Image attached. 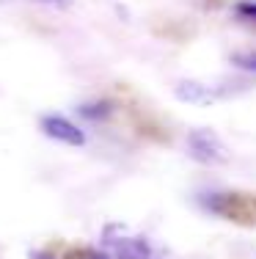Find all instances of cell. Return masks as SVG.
Here are the masks:
<instances>
[{"instance_id":"7","label":"cell","mask_w":256,"mask_h":259,"mask_svg":"<svg viewBox=\"0 0 256 259\" xmlns=\"http://www.w3.org/2000/svg\"><path fill=\"white\" fill-rule=\"evenodd\" d=\"M231 64L240 66V69H245V72H256V50H251V53H234V55H231Z\"/></svg>"},{"instance_id":"8","label":"cell","mask_w":256,"mask_h":259,"mask_svg":"<svg viewBox=\"0 0 256 259\" xmlns=\"http://www.w3.org/2000/svg\"><path fill=\"white\" fill-rule=\"evenodd\" d=\"M36 3H44V6H56V9H66V6H72V0H36Z\"/></svg>"},{"instance_id":"3","label":"cell","mask_w":256,"mask_h":259,"mask_svg":"<svg viewBox=\"0 0 256 259\" xmlns=\"http://www.w3.org/2000/svg\"><path fill=\"white\" fill-rule=\"evenodd\" d=\"M41 133L66 146H85V133L75 121H69L66 116H58V113L41 116Z\"/></svg>"},{"instance_id":"6","label":"cell","mask_w":256,"mask_h":259,"mask_svg":"<svg viewBox=\"0 0 256 259\" xmlns=\"http://www.w3.org/2000/svg\"><path fill=\"white\" fill-rule=\"evenodd\" d=\"M234 14L240 17L242 22L256 25V0H240V3L234 6Z\"/></svg>"},{"instance_id":"2","label":"cell","mask_w":256,"mask_h":259,"mask_svg":"<svg viewBox=\"0 0 256 259\" xmlns=\"http://www.w3.org/2000/svg\"><path fill=\"white\" fill-rule=\"evenodd\" d=\"M187 155L201 165H223L229 163V149L212 130H190L187 133Z\"/></svg>"},{"instance_id":"9","label":"cell","mask_w":256,"mask_h":259,"mask_svg":"<svg viewBox=\"0 0 256 259\" xmlns=\"http://www.w3.org/2000/svg\"><path fill=\"white\" fill-rule=\"evenodd\" d=\"M30 259H56L50 251H30Z\"/></svg>"},{"instance_id":"4","label":"cell","mask_w":256,"mask_h":259,"mask_svg":"<svg viewBox=\"0 0 256 259\" xmlns=\"http://www.w3.org/2000/svg\"><path fill=\"white\" fill-rule=\"evenodd\" d=\"M174 97L179 102H187V105H215L218 100L223 97V91L218 85H210V83H201V80H179L174 85Z\"/></svg>"},{"instance_id":"1","label":"cell","mask_w":256,"mask_h":259,"mask_svg":"<svg viewBox=\"0 0 256 259\" xmlns=\"http://www.w3.org/2000/svg\"><path fill=\"white\" fill-rule=\"evenodd\" d=\"M102 251L111 259H168L160 245L143 234L127 232L121 224H111L102 232Z\"/></svg>"},{"instance_id":"5","label":"cell","mask_w":256,"mask_h":259,"mask_svg":"<svg viewBox=\"0 0 256 259\" xmlns=\"http://www.w3.org/2000/svg\"><path fill=\"white\" fill-rule=\"evenodd\" d=\"M77 113L83 116V119H88V121H102V119H108V116L113 113V105L111 102H85L77 108Z\"/></svg>"}]
</instances>
